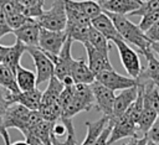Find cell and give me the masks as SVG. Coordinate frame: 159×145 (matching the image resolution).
Wrapping results in <instances>:
<instances>
[{
    "label": "cell",
    "instance_id": "f6af8a7d",
    "mask_svg": "<svg viewBox=\"0 0 159 145\" xmlns=\"http://www.w3.org/2000/svg\"><path fill=\"white\" fill-rule=\"evenodd\" d=\"M147 145H158V144H155V143H153V141H147Z\"/></svg>",
    "mask_w": 159,
    "mask_h": 145
},
{
    "label": "cell",
    "instance_id": "603a6c76",
    "mask_svg": "<svg viewBox=\"0 0 159 145\" xmlns=\"http://www.w3.org/2000/svg\"><path fill=\"white\" fill-rule=\"evenodd\" d=\"M15 76H16V83H17V87H19L20 92H29V90H32V89L37 88L36 73L35 72H32L27 68H24L20 64L16 69Z\"/></svg>",
    "mask_w": 159,
    "mask_h": 145
},
{
    "label": "cell",
    "instance_id": "7402d4cb",
    "mask_svg": "<svg viewBox=\"0 0 159 145\" xmlns=\"http://www.w3.org/2000/svg\"><path fill=\"white\" fill-rule=\"evenodd\" d=\"M66 4L70 5L71 7L76 9L77 11L82 12L83 15H86L88 19H91V21L103 12V10L101 9L99 4L97 1H92V0H82V1L67 0Z\"/></svg>",
    "mask_w": 159,
    "mask_h": 145
},
{
    "label": "cell",
    "instance_id": "e0dca14e",
    "mask_svg": "<svg viewBox=\"0 0 159 145\" xmlns=\"http://www.w3.org/2000/svg\"><path fill=\"white\" fill-rule=\"evenodd\" d=\"M71 77L75 81V84H92L96 81V76L88 67V63L84 61V58H77L73 62Z\"/></svg>",
    "mask_w": 159,
    "mask_h": 145
},
{
    "label": "cell",
    "instance_id": "836d02e7",
    "mask_svg": "<svg viewBox=\"0 0 159 145\" xmlns=\"http://www.w3.org/2000/svg\"><path fill=\"white\" fill-rule=\"evenodd\" d=\"M159 20V11L157 12H149V14H145L144 16H142V20L139 21V29L144 32H147L157 21Z\"/></svg>",
    "mask_w": 159,
    "mask_h": 145
},
{
    "label": "cell",
    "instance_id": "ee69618b",
    "mask_svg": "<svg viewBox=\"0 0 159 145\" xmlns=\"http://www.w3.org/2000/svg\"><path fill=\"white\" fill-rule=\"evenodd\" d=\"M11 145H30L26 140L25 141H22V140H19V141H15V143H12Z\"/></svg>",
    "mask_w": 159,
    "mask_h": 145
},
{
    "label": "cell",
    "instance_id": "30bf717a",
    "mask_svg": "<svg viewBox=\"0 0 159 145\" xmlns=\"http://www.w3.org/2000/svg\"><path fill=\"white\" fill-rule=\"evenodd\" d=\"M72 43H73V41L68 37L63 45V48L61 50L60 55L57 56V58L53 62L55 63V76L60 81H63L66 77L71 76L72 66L75 62V58L72 57V52H71Z\"/></svg>",
    "mask_w": 159,
    "mask_h": 145
},
{
    "label": "cell",
    "instance_id": "2e32d148",
    "mask_svg": "<svg viewBox=\"0 0 159 145\" xmlns=\"http://www.w3.org/2000/svg\"><path fill=\"white\" fill-rule=\"evenodd\" d=\"M84 50L87 52V58H88V67L91 68V71L93 72L94 76L99 74L103 71L107 69H112V64L109 62V57L103 56L102 53H99L97 50H94L89 43L84 45Z\"/></svg>",
    "mask_w": 159,
    "mask_h": 145
},
{
    "label": "cell",
    "instance_id": "1f68e13d",
    "mask_svg": "<svg viewBox=\"0 0 159 145\" xmlns=\"http://www.w3.org/2000/svg\"><path fill=\"white\" fill-rule=\"evenodd\" d=\"M6 20H7V24H9L10 29H11L12 32H14L15 30L21 29L22 26H25L26 24H29V22L32 21L34 19L26 17V16H25L24 14H21V12H16V14L6 15Z\"/></svg>",
    "mask_w": 159,
    "mask_h": 145
},
{
    "label": "cell",
    "instance_id": "5bb4252c",
    "mask_svg": "<svg viewBox=\"0 0 159 145\" xmlns=\"http://www.w3.org/2000/svg\"><path fill=\"white\" fill-rule=\"evenodd\" d=\"M147 59V67L142 69L138 82H152L157 88H159V59L154 56V53L147 52L143 55Z\"/></svg>",
    "mask_w": 159,
    "mask_h": 145
},
{
    "label": "cell",
    "instance_id": "ac0fdd59",
    "mask_svg": "<svg viewBox=\"0 0 159 145\" xmlns=\"http://www.w3.org/2000/svg\"><path fill=\"white\" fill-rule=\"evenodd\" d=\"M42 92L39 88H35L29 92H20L19 94H12V103L24 105L31 112H37L41 107Z\"/></svg>",
    "mask_w": 159,
    "mask_h": 145
},
{
    "label": "cell",
    "instance_id": "4316f807",
    "mask_svg": "<svg viewBox=\"0 0 159 145\" xmlns=\"http://www.w3.org/2000/svg\"><path fill=\"white\" fill-rule=\"evenodd\" d=\"M89 27L91 26H83L73 22H67L66 26V33L72 41H78L83 46L88 43V33H89Z\"/></svg>",
    "mask_w": 159,
    "mask_h": 145
},
{
    "label": "cell",
    "instance_id": "4fadbf2b",
    "mask_svg": "<svg viewBox=\"0 0 159 145\" xmlns=\"http://www.w3.org/2000/svg\"><path fill=\"white\" fill-rule=\"evenodd\" d=\"M137 97H138V86L120 90V93L116 95L113 114H112L111 119H116V118L122 116L130 108V105L135 102Z\"/></svg>",
    "mask_w": 159,
    "mask_h": 145
},
{
    "label": "cell",
    "instance_id": "ab89813d",
    "mask_svg": "<svg viewBox=\"0 0 159 145\" xmlns=\"http://www.w3.org/2000/svg\"><path fill=\"white\" fill-rule=\"evenodd\" d=\"M145 35L152 42H159V20L145 32Z\"/></svg>",
    "mask_w": 159,
    "mask_h": 145
},
{
    "label": "cell",
    "instance_id": "44dd1931",
    "mask_svg": "<svg viewBox=\"0 0 159 145\" xmlns=\"http://www.w3.org/2000/svg\"><path fill=\"white\" fill-rule=\"evenodd\" d=\"M26 51H27V47L22 42L15 41L14 45L9 46V50L6 52V56H5V59H4L2 64L7 66L12 72L16 73V69L20 66V59H21L22 55Z\"/></svg>",
    "mask_w": 159,
    "mask_h": 145
},
{
    "label": "cell",
    "instance_id": "d6986e66",
    "mask_svg": "<svg viewBox=\"0 0 159 145\" xmlns=\"http://www.w3.org/2000/svg\"><path fill=\"white\" fill-rule=\"evenodd\" d=\"M109 121L111 118L104 115H102V118H99L97 121H89V120L84 121L87 134L81 145H94V143L97 141V139L99 138V135L102 134V131L104 130V128L108 125Z\"/></svg>",
    "mask_w": 159,
    "mask_h": 145
},
{
    "label": "cell",
    "instance_id": "3957f363",
    "mask_svg": "<svg viewBox=\"0 0 159 145\" xmlns=\"http://www.w3.org/2000/svg\"><path fill=\"white\" fill-rule=\"evenodd\" d=\"M68 36L66 31H48L41 29L39 38V48L42 50L53 62L63 48Z\"/></svg>",
    "mask_w": 159,
    "mask_h": 145
},
{
    "label": "cell",
    "instance_id": "d6a6232c",
    "mask_svg": "<svg viewBox=\"0 0 159 145\" xmlns=\"http://www.w3.org/2000/svg\"><path fill=\"white\" fill-rule=\"evenodd\" d=\"M159 11V0H147V1H140V6L137 11L132 12L129 16H144L145 14L149 12H157Z\"/></svg>",
    "mask_w": 159,
    "mask_h": 145
},
{
    "label": "cell",
    "instance_id": "f546056e",
    "mask_svg": "<svg viewBox=\"0 0 159 145\" xmlns=\"http://www.w3.org/2000/svg\"><path fill=\"white\" fill-rule=\"evenodd\" d=\"M39 113L42 116V119L50 123H56L62 116V109H61L60 103H55L50 105H41L39 109Z\"/></svg>",
    "mask_w": 159,
    "mask_h": 145
},
{
    "label": "cell",
    "instance_id": "ba28073f",
    "mask_svg": "<svg viewBox=\"0 0 159 145\" xmlns=\"http://www.w3.org/2000/svg\"><path fill=\"white\" fill-rule=\"evenodd\" d=\"M96 81L113 92L114 90H124V89L138 86L137 79L127 77V76H122L117 71H114V68L101 72L99 74L96 76Z\"/></svg>",
    "mask_w": 159,
    "mask_h": 145
},
{
    "label": "cell",
    "instance_id": "b9f144b4",
    "mask_svg": "<svg viewBox=\"0 0 159 145\" xmlns=\"http://www.w3.org/2000/svg\"><path fill=\"white\" fill-rule=\"evenodd\" d=\"M7 50H9V46L0 45V64H2V62H4V59H5V56H6Z\"/></svg>",
    "mask_w": 159,
    "mask_h": 145
},
{
    "label": "cell",
    "instance_id": "9c48e42d",
    "mask_svg": "<svg viewBox=\"0 0 159 145\" xmlns=\"http://www.w3.org/2000/svg\"><path fill=\"white\" fill-rule=\"evenodd\" d=\"M91 87H92L93 95H94V108L98 112H101L104 116L112 118L114 99H116L114 92L108 89L103 84L98 83L97 81H94L91 84Z\"/></svg>",
    "mask_w": 159,
    "mask_h": 145
},
{
    "label": "cell",
    "instance_id": "9a60e30c",
    "mask_svg": "<svg viewBox=\"0 0 159 145\" xmlns=\"http://www.w3.org/2000/svg\"><path fill=\"white\" fill-rule=\"evenodd\" d=\"M91 26L94 27L97 31H99L111 42H113L114 40H122V37H120L118 30L116 29L113 21L104 12H102L99 16H97L96 19H93L91 21Z\"/></svg>",
    "mask_w": 159,
    "mask_h": 145
},
{
    "label": "cell",
    "instance_id": "e575fe53",
    "mask_svg": "<svg viewBox=\"0 0 159 145\" xmlns=\"http://www.w3.org/2000/svg\"><path fill=\"white\" fill-rule=\"evenodd\" d=\"M67 129V135H66V140L63 143H58L57 145H77L76 143V135H75V126L71 119H61Z\"/></svg>",
    "mask_w": 159,
    "mask_h": 145
},
{
    "label": "cell",
    "instance_id": "52a82bcc",
    "mask_svg": "<svg viewBox=\"0 0 159 145\" xmlns=\"http://www.w3.org/2000/svg\"><path fill=\"white\" fill-rule=\"evenodd\" d=\"M111 123H112V131L108 140V145H112L113 143L125 138H129V139L138 138L137 124L127 115V113H124L119 118L111 119Z\"/></svg>",
    "mask_w": 159,
    "mask_h": 145
},
{
    "label": "cell",
    "instance_id": "f35d334b",
    "mask_svg": "<svg viewBox=\"0 0 159 145\" xmlns=\"http://www.w3.org/2000/svg\"><path fill=\"white\" fill-rule=\"evenodd\" d=\"M10 32H12V30L10 29V26H9V24H7L6 15H5L2 11H0V38H1L2 36H5V35L10 33Z\"/></svg>",
    "mask_w": 159,
    "mask_h": 145
},
{
    "label": "cell",
    "instance_id": "83f0119b",
    "mask_svg": "<svg viewBox=\"0 0 159 145\" xmlns=\"http://www.w3.org/2000/svg\"><path fill=\"white\" fill-rule=\"evenodd\" d=\"M157 119H158V114L155 113V110L152 107H149L148 104L144 103L142 115H140V118L138 120V124H137L138 131H140L143 135H145L148 133V130L152 128V125L155 123Z\"/></svg>",
    "mask_w": 159,
    "mask_h": 145
},
{
    "label": "cell",
    "instance_id": "ffe728a7",
    "mask_svg": "<svg viewBox=\"0 0 159 145\" xmlns=\"http://www.w3.org/2000/svg\"><path fill=\"white\" fill-rule=\"evenodd\" d=\"M63 89H65L63 83L56 76H53L48 81V84H47V88L45 89V92H42L41 105H50V104L58 103L60 95L63 92Z\"/></svg>",
    "mask_w": 159,
    "mask_h": 145
},
{
    "label": "cell",
    "instance_id": "cb8c5ba5",
    "mask_svg": "<svg viewBox=\"0 0 159 145\" xmlns=\"http://www.w3.org/2000/svg\"><path fill=\"white\" fill-rule=\"evenodd\" d=\"M88 43L97 50L99 53H102L106 57H109V51H111V45L109 41L94 27H89V33H88Z\"/></svg>",
    "mask_w": 159,
    "mask_h": 145
},
{
    "label": "cell",
    "instance_id": "60d3db41",
    "mask_svg": "<svg viewBox=\"0 0 159 145\" xmlns=\"http://www.w3.org/2000/svg\"><path fill=\"white\" fill-rule=\"evenodd\" d=\"M147 136L143 135L142 138H133V139H129L127 143H124L123 145H147Z\"/></svg>",
    "mask_w": 159,
    "mask_h": 145
},
{
    "label": "cell",
    "instance_id": "f1b7e54d",
    "mask_svg": "<svg viewBox=\"0 0 159 145\" xmlns=\"http://www.w3.org/2000/svg\"><path fill=\"white\" fill-rule=\"evenodd\" d=\"M19 1L22 7V14L26 17L36 20L45 11V9H43L45 1H41V0H19Z\"/></svg>",
    "mask_w": 159,
    "mask_h": 145
},
{
    "label": "cell",
    "instance_id": "7bdbcfd3",
    "mask_svg": "<svg viewBox=\"0 0 159 145\" xmlns=\"http://www.w3.org/2000/svg\"><path fill=\"white\" fill-rule=\"evenodd\" d=\"M150 48H152V52L159 57V42H152Z\"/></svg>",
    "mask_w": 159,
    "mask_h": 145
},
{
    "label": "cell",
    "instance_id": "5b68a950",
    "mask_svg": "<svg viewBox=\"0 0 159 145\" xmlns=\"http://www.w3.org/2000/svg\"><path fill=\"white\" fill-rule=\"evenodd\" d=\"M30 115H31V110H29L27 108H25L21 104L14 103L5 112V115H4V126L6 129L15 128V129L20 130V133L24 136H26L27 135V131H29Z\"/></svg>",
    "mask_w": 159,
    "mask_h": 145
},
{
    "label": "cell",
    "instance_id": "6da1fadb",
    "mask_svg": "<svg viewBox=\"0 0 159 145\" xmlns=\"http://www.w3.org/2000/svg\"><path fill=\"white\" fill-rule=\"evenodd\" d=\"M104 14H107L111 17V20L113 21V24H114L116 29L118 30L123 41H125L127 43L129 42V43L134 45L142 55L152 51V48H150L152 41L147 37L145 32L139 29L138 25L132 22L127 16L111 14V12H104Z\"/></svg>",
    "mask_w": 159,
    "mask_h": 145
},
{
    "label": "cell",
    "instance_id": "484cf974",
    "mask_svg": "<svg viewBox=\"0 0 159 145\" xmlns=\"http://www.w3.org/2000/svg\"><path fill=\"white\" fill-rule=\"evenodd\" d=\"M0 86L9 90L11 94H19L20 89L16 83L15 72H12L7 66L0 64Z\"/></svg>",
    "mask_w": 159,
    "mask_h": 145
},
{
    "label": "cell",
    "instance_id": "8d00e7d4",
    "mask_svg": "<svg viewBox=\"0 0 159 145\" xmlns=\"http://www.w3.org/2000/svg\"><path fill=\"white\" fill-rule=\"evenodd\" d=\"M111 131H112V123L109 121L108 125L104 128V130L102 131V134L99 135V138L97 139V141L94 143V145H108V140L111 136Z\"/></svg>",
    "mask_w": 159,
    "mask_h": 145
},
{
    "label": "cell",
    "instance_id": "d590c367",
    "mask_svg": "<svg viewBox=\"0 0 159 145\" xmlns=\"http://www.w3.org/2000/svg\"><path fill=\"white\" fill-rule=\"evenodd\" d=\"M147 139L149 141H153L155 144H159V116L155 120V123L152 125V128L148 130V133L145 134Z\"/></svg>",
    "mask_w": 159,
    "mask_h": 145
},
{
    "label": "cell",
    "instance_id": "4dcf8cb0",
    "mask_svg": "<svg viewBox=\"0 0 159 145\" xmlns=\"http://www.w3.org/2000/svg\"><path fill=\"white\" fill-rule=\"evenodd\" d=\"M11 104H14L12 103V94L0 86V129L4 131H7V129L4 126V115H5L6 109Z\"/></svg>",
    "mask_w": 159,
    "mask_h": 145
},
{
    "label": "cell",
    "instance_id": "277c9868",
    "mask_svg": "<svg viewBox=\"0 0 159 145\" xmlns=\"http://www.w3.org/2000/svg\"><path fill=\"white\" fill-rule=\"evenodd\" d=\"M32 61L36 69V84H41L43 82H48L55 76V63L39 47H27L26 51Z\"/></svg>",
    "mask_w": 159,
    "mask_h": 145
},
{
    "label": "cell",
    "instance_id": "8992f818",
    "mask_svg": "<svg viewBox=\"0 0 159 145\" xmlns=\"http://www.w3.org/2000/svg\"><path fill=\"white\" fill-rule=\"evenodd\" d=\"M113 43L116 45V47L118 50V55H119L122 66L124 67L125 72L128 73V76L130 78L137 79L143 69L137 51H134L132 47H129L128 43L123 40H114Z\"/></svg>",
    "mask_w": 159,
    "mask_h": 145
},
{
    "label": "cell",
    "instance_id": "d4e9b609",
    "mask_svg": "<svg viewBox=\"0 0 159 145\" xmlns=\"http://www.w3.org/2000/svg\"><path fill=\"white\" fill-rule=\"evenodd\" d=\"M138 82V81H137ZM143 86V102L152 107L159 116V90L152 82H138Z\"/></svg>",
    "mask_w": 159,
    "mask_h": 145
},
{
    "label": "cell",
    "instance_id": "7a4b0ae2",
    "mask_svg": "<svg viewBox=\"0 0 159 145\" xmlns=\"http://www.w3.org/2000/svg\"><path fill=\"white\" fill-rule=\"evenodd\" d=\"M41 29L48 31H65L67 26V14L65 1H53L51 7L36 19Z\"/></svg>",
    "mask_w": 159,
    "mask_h": 145
},
{
    "label": "cell",
    "instance_id": "74e56055",
    "mask_svg": "<svg viewBox=\"0 0 159 145\" xmlns=\"http://www.w3.org/2000/svg\"><path fill=\"white\" fill-rule=\"evenodd\" d=\"M52 135L53 136H63V135H67V129H66V125L65 123L60 119L58 121L53 123V126H52Z\"/></svg>",
    "mask_w": 159,
    "mask_h": 145
},
{
    "label": "cell",
    "instance_id": "7c38bea8",
    "mask_svg": "<svg viewBox=\"0 0 159 145\" xmlns=\"http://www.w3.org/2000/svg\"><path fill=\"white\" fill-rule=\"evenodd\" d=\"M41 27L36 20L30 21L25 26L19 30H15L12 33L16 37V41L22 42L26 47H39V38H40Z\"/></svg>",
    "mask_w": 159,
    "mask_h": 145
},
{
    "label": "cell",
    "instance_id": "8fae6325",
    "mask_svg": "<svg viewBox=\"0 0 159 145\" xmlns=\"http://www.w3.org/2000/svg\"><path fill=\"white\" fill-rule=\"evenodd\" d=\"M104 12L117 15H130L140 6V0H98L97 1Z\"/></svg>",
    "mask_w": 159,
    "mask_h": 145
}]
</instances>
